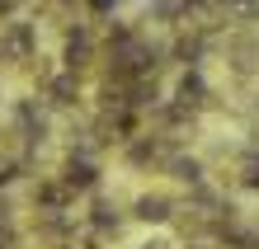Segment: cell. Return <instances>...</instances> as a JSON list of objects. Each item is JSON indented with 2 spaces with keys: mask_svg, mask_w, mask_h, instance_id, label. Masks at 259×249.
Segmentation results:
<instances>
[{
  "mask_svg": "<svg viewBox=\"0 0 259 249\" xmlns=\"http://www.w3.org/2000/svg\"><path fill=\"white\" fill-rule=\"evenodd\" d=\"M137 207H142V216H146V221H160V216H165V197H142Z\"/></svg>",
  "mask_w": 259,
  "mask_h": 249,
  "instance_id": "6da1fadb",
  "label": "cell"
},
{
  "mask_svg": "<svg viewBox=\"0 0 259 249\" xmlns=\"http://www.w3.org/2000/svg\"><path fill=\"white\" fill-rule=\"evenodd\" d=\"M146 249H165V244H146Z\"/></svg>",
  "mask_w": 259,
  "mask_h": 249,
  "instance_id": "7a4b0ae2",
  "label": "cell"
},
{
  "mask_svg": "<svg viewBox=\"0 0 259 249\" xmlns=\"http://www.w3.org/2000/svg\"><path fill=\"white\" fill-rule=\"evenodd\" d=\"M193 249H207V244H193Z\"/></svg>",
  "mask_w": 259,
  "mask_h": 249,
  "instance_id": "3957f363",
  "label": "cell"
}]
</instances>
